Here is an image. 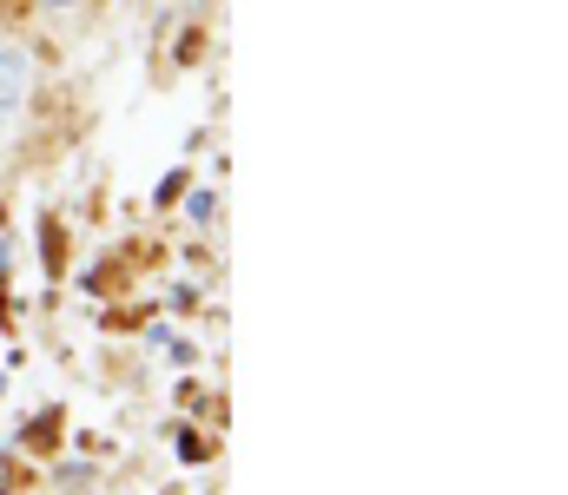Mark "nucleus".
I'll list each match as a JSON object with an SVG mask.
<instances>
[{"instance_id":"1","label":"nucleus","mask_w":568,"mask_h":495,"mask_svg":"<svg viewBox=\"0 0 568 495\" xmlns=\"http://www.w3.org/2000/svg\"><path fill=\"white\" fill-rule=\"evenodd\" d=\"M21 87H27V53L14 40H0V119H8V106H14Z\"/></svg>"},{"instance_id":"3","label":"nucleus","mask_w":568,"mask_h":495,"mask_svg":"<svg viewBox=\"0 0 568 495\" xmlns=\"http://www.w3.org/2000/svg\"><path fill=\"white\" fill-rule=\"evenodd\" d=\"M47 8H73V0H47Z\"/></svg>"},{"instance_id":"2","label":"nucleus","mask_w":568,"mask_h":495,"mask_svg":"<svg viewBox=\"0 0 568 495\" xmlns=\"http://www.w3.org/2000/svg\"><path fill=\"white\" fill-rule=\"evenodd\" d=\"M186 212H192V218H199V225H205V218H212V212H218V199H212V192H192V205H186Z\"/></svg>"}]
</instances>
